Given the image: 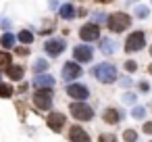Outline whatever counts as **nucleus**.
<instances>
[{
  "mask_svg": "<svg viewBox=\"0 0 152 142\" xmlns=\"http://www.w3.org/2000/svg\"><path fill=\"white\" fill-rule=\"evenodd\" d=\"M0 44H2V48H13L15 46V36L13 34H4L2 38H0Z\"/></svg>",
  "mask_w": 152,
  "mask_h": 142,
  "instance_id": "nucleus-17",
  "label": "nucleus"
},
{
  "mask_svg": "<svg viewBox=\"0 0 152 142\" xmlns=\"http://www.w3.org/2000/svg\"><path fill=\"white\" fill-rule=\"evenodd\" d=\"M148 88H150V86H148V82H140V90H142V92H146Z\"/></svg>",
  "mask_w": 152,
  "mask_h": 142,
  "instance_id": "nucleus-32",
  "label": "nucleus"
},
{
  "mask_svg": "<svg viewBox=\"0 0 152 142\" xmlns=\"http://www.w3.org/2000/svg\"><path fill=\"white\" fill-rule=\"evenodd\" d=\"M148 71H150V73H152V65H150V67H148Z\"/></svg>",
  "mask_w": 152,
  "mask_h": 142,
  "instance_id": "nucleus-33",
  "label": "nucleus"
},
{
  "mask_svg": "<svg viewBox=\"0 0 152 142\" xmlns=\"http://www.w3.org/2000/svg\"><path fill=\"white\" fill-rule=\"evenodd\" d=\"M34 86L36 88H52L54 86V77L48 73H40L38 77H34Z\"/></svg>",
  "mask_w": 152,
  "mask_h": 142,
  "instance_id": "nucleus-13",
  "label": "nucleus"
},
{
  "mask_svg": "<svg viewBox=\"0 0 152 142\" xmlns=\"http://www.w3.org/2000/svg\"><path fill=\"white\" fill-rule=\"evenodd\" d=\"M44 48H46V52H48L50 57H58V54L65 50V40H48V42L44 44Z\"/></svg>",
  "mask_w": 152,
  "mask_h": 142,
  "instance_id": "nucleus-10",
  "label": "nucleus"
},
{
  "mask_svg": "<svg viewBox=\"0 0 152 142\" xmlns=\"http://www.w3.org/2000/svg\"><path fill=\"white\" fill-rule=\"evenodd\" d=\"M79 36H81L83 42L98 40V38H100V27H98L96 23H88V25H83V27L79 29Z\"/></svg>",
  "mask_w": 152,
  "mask_h": 142,
  "instance_id": "nucleus-6",
  "label": "nucleus"
},
{
  "mask_svg": "<svg viewBox=\"0 0 152 142\" xmlns=\"http://www.w3.org/2000/svg\"><path fill=\"white\" fill-rule=\"evenodd\" d=\"M94 19H96V21H106V17H104L102 13H96V15H94Z\"/></svg>",
  "mask_w": 152,
  "mask_h": 142,
  "instance_id": "nucleus-30",
  "label": "nucleus"
},
{
  "mask_svg": "<svg viewBox=\"0 0 152 142\" xmlns=\"http://www.w3.org/2000/svg\"><path fill=\"white\" fill-rule=\"evenodd\" d=\"M123 102H129V104H133V102H135V94H125V96H123Z\"/></svg>",
  "mask_w": 152,
  "mask_h": 142,
  "instance_id": "nucleus-28",
  "label": "nucleus"
},
{
  "mask_svg": "<svg viewBox=\"0 0 152 142\" xmlns=\"http://www.w3.org/2000/svg\"><path fill=\"white\" fill-rule=\"evenodd\" d=\"M94 75H96L100 82H104V84H113V82L117 79V69H115L113 65L102 63V65H96V67H94Z\"/></svg>",
  "mask_w": 152,
  "mask_h": 142,
  "instance_id": "nucleus-2",
  "label": "nucleus"
},
{
  "mask_svg": "<svg viewBox=\"0 0 152 142\" xmlns=\"http://www.w3.org/2000/svg\"><path fill=\"white\" fill-rule=\"evenodd\" d=\"M100 2H110V0H100Z\"/></svg>",
  "mask_w": 152,
  "mask_h": 142,
  "instance_id": "nucleus-34",
  "label": "nucleus"
},
{
  "mask_svg": "<svg viewBox=\"0 0 152 142\" xmlns=\"http://www.w3.org/2000/svg\"><path fill=\"white\" fill-rule=\"evenodd\" d=\"M17 40H19V42H23V44H29V42L34 40V34H31V32H27V29H23V32H19Z\"/></svg>",
  "mask_w": 152,
  "mask_h": 142,
  "instance_id": "nucleus-19",
  "label": "nucleus"
},
{
  "mask_svg": "<svg viewBox=\"0 0 152 142\" xmlns=\"http://www.w3.org/2000/svg\"><path fill=\"white\" fill-rule=\"evenodd\" d=\"M98 142H117V138H115L113 134H102V136L98 138Z\"/></svg>",
  "mask_w": 152,
  "mask_h": 142,
  "instance_id": "nucleus-26",
  "label": "nucleus"
},
{
  "mask_svg": "<svg viewBox=\"0 0 152 142\" xmlns=\"http://www.w3.org/2000/svg\"><path fill=\"white\" fill-rule=\"evenodd\" d=\"M150 142H152V140H150Z\"/></svg>",
  "mask_w": 152,
  "mask_h": 142,
  "instance_id": "nucleus-36",
  "label": "nucleus"
},
{
  "mask_svg": "<svg viewBox=\"0 0 152 142\" xmlns=\"http://www.w3.org/2000/svg\"><path fill=\"white\" fill-rule=\"evenodd\" d=\"M125 69L131 73V71H135V69H137V63H135V61H127V63H125Z\"/></svg>",
  "mask_w": 152,
  "mask_h": 142,
  "instance_id": "nucleus-27",
  "label": "nucleus"
},
{
  "mask_svg": "<svg viewBox=\"0 0 152 142\" xmlns=\"http://www.w3.org/2000/svg\"><path fill=\"white\" fill-rule=\"evenodd\" d=\"M121 86H123V88H129V86H131V79H129V77H125V79L121 82Z\"/></svg>",
  "mask_w": 152,
  "mask_h": 142,
  "instance_id": "nucleus-31",
  "label": "nucleus"
},
{
  "mask_svg": "<svg viewBox=\"0 0 152 142\" xmlns=\"http://www.w3.org/2000/svg\"><path fill=\"white\" fill-rule=\"evenodd\" d=\"M129 25H131V19H129V15H125V13H115V15L108 17V27H110L113 32H123V29H127Z\"/></svg>",
  "mask_w": 152,
  "mask_h": 142,
  "instance_id": "nucleus-3",
  "label": "nucleus"
},
{
  "mask_svg": "<svg viewBox=\"0 0 152 142\" xmlns=\"http://www.w3.org/2000/svg\"><path fill=\"white\" fill-rule=\"evenodd\" d=\"M34 104L40 111H50V107H52V88H38V92L34 94Z\"/></svg>",
  "mask_w": 152,
  "mask_h": 142,
  "instance_id": "nucleus-1",
  "label": "nucleus"
},
{
  "mask_svg": "<svg viewBox=\"0 0 152 142\" xmlns=\"http://www.w3.org/2000/svg\"><path fill=\"white\" fill-rule=\"evenodd\" d=\"M144 44H146L144 34H142V32H133V34H129L127 40H125V50H127V52H135V50H142Z\"/></svg>",
  "mask_w": 152,
  "mask_h": 142,
  "instance_id": "nucleus-5",
  "label": "nucleus"
},
{
  "mask_svg": "<svg viewBox=\"0 0 152 142\" xmlns=\"http://www.w3.org/2000/svg\"><path fill=\"white\" fill-rule=\"evenodd\" d=\"M0 96H2V98L13 96V88H11L9 84H0Z\"/></svg>",
  "mask_w": 152,
  "mask_h": 142,
  "instance_id": "nucleus-21",
  "label": "nucleus"
},
{
  "mask_svg": "<svg viewBox=\"0 0 152 142\" xmlns=\"http://www.w3.org/2000/svg\"><path fill=\"white\" fill-rule=\"evenodd\" d=\"M71 142H90V134L79 127V125H73L71 127Z\"/></svg>",
  "mask_w": 152,
  "mask_h": 142,
  "instance_id": "nucleus-12",
  "label": "nucleus"
},
{
  "mask_svg": "<svg viewBox=\"0 0 152 142\" xmlns=\"http://www.w3.org/2000/svg\"><path fill=\"white\" fill-rule=\"evenodd\" d=\"M46 69H48V61L38 59V61L34 63V71H36V73H42V71H46Z\"/></svg>",
  "mask_w": 152,
  "mask_h": 142,
  "instance_id": "nucleus-20",
  "label": "nucleus"
},
{
  "mask_svg": "<svg viewBox=\"0 0 152 142\" xmlns=\"http://www.w3.org/2000/svg\"><path fill=\"white\" fill-rule=\"evenodd\" d=\"M46 123H48V127L52 132H61L63 125H65V115L63 113H50L48 119H46Z\"/></svg>",
  "mask_w": 152,
  "mask_h": 142,
  "instance_id": "nucleus-9",
  "label": "nucleus"
},
{
  "mask_svg": "<svg viewBox=\"0 0 152 142\" xmlns=\"http://www.w3.org/2000/svg\"><path fill=\"white\" fill-rule=\"evenodd\" d=\"M100 50H102L104 54H113V52H115V42H113V40H102Z\"/></svg>",
  "mask_w": 152,
  "mask_h": 142,
  "instance_id": "nucleus-18",
  "label": "nucleus"
},
{
  "mask_svg": "<svg viewBox=\"0 0 152 142\" xmlns=\"http://www.w3.org/2000/svg\"><path fill=\"white\" fill-rule=\"evenodd\" d=\"M144 115H146V109H144V107H133V109H131V117L144 119Z\"/></svg>",
  "mask_w": 152,
  "mask_h": 142,
  "instance_id": "nucleus-23",
  "label": "nucleus"
},
{
  "mask_svg": "<svg viewBox=\"0 0 152 142\" xmlns=\"http://www.w3.org/2000/svg\"><path fill=\"white\" fill-rule=\"evenodd\" d=\"M79 75H81V67H79L77 63H67V65L63 67V79L71 82V79H75V77H79Z\"/></svg>",
  "mask_w": 152,
  "mask_h": 142,
  "instance_id": "nucleus-11",
  "label": "nucleus"
},
{
  "mask_svg": "<svg viewBox=\"0 0 152 142\" xmlns=\"http://www.w3.org/2000/svg\"><path fill=\"white\" fill-rule=\"evenodd\" d=\"M73 57H75V61H79V63H90L92 57H94V52H92L90 46L81 44V46H75V48H73Z\"/></svg>",
  "mask_w": 152,
  "mask_h": 142,
  "instance_id": "nucleus-8",
  "label": "nucleus"
},
{
  "mask_svg": "<svg viewBox=\"0 0 152 142\" xmlns=\"http://www.w3.org/2000/svg\"><path fill=\"white\" fill-rule=\"evenodd\" d=\"M7 71H9V77H13V79H21L23 77V67H19V65H9Z\"/></svg>",
  "mask_w": 152,
  "mask_h": 142,
  "instance_id": "nucleus-16",
  "label": "nucleus"
},
{
  "mask_svg": "<svg viewBox=\"0 0 152 142\" xmlns=\"http://www.w3.org/2000/svg\"><path fill=\"white\" fill-rule=\"evenodd\" d=\"M123 138H125V142H135V140H137V134H135L133 129H127V132L123 134Z\"/></svg>",
  "mask_w": 152,
  "mask_h": 142,
  "instance_id": "nucleus-25",
  "label": "nucleus"
},
{
  "mask_svg": "<svg viewBox=\"0 0 152 142\" xmlns=\"http://www.w3.org/2000/svg\"><path fill=\"white\" fill-rule=\"evenodd\" d=\"M58 15H61L63 19H73V17H75V9H73V4H63L61 11H58Z\"/></svg>",
  "mask_w": 152,
  "mask_h": 142,
  "instance_id": "nucleus-15",
  "label": "nucleus"
},
{
  "mask_svg": "<svg viewBox=\"0 0 152 142\" xmlns=\"http://www.w3.org/2000/svg\"><path fill=\"white\" fill-rule=\"evenodd\" d=\"M67 94H69L71 98L86 100V98L90 96V90H88L86 86H81V84H69V86H67Z\"/></svg>",
  "mask_w": 152,
  "mask_h": 142,
  "instance_id": "nucleus-7",
  "label": "nucleus"
},
{
  "mask_svg": "<svg viewBox=\"0 0 152 142\" xmlns=\"http://www.w3.org/2000/svg\"><path fill=\"white\" fill-rule=\"evenodd\" d=\"M150 54H152V48H150Z\"/></svg>",
  "mask_w": 152,
  "mask_h": 142,
  "instance_id": "nucleus-35",
  "label": "nucleus"
},
{
  "mask_svg": "<svg viewBox=\"0 0 152 142\" xmlns=\"http://www.w3.org/2000/svg\"><path fill=\"white\" fill-rule=\"evenodd\" d=\"M135 17H137V19H146V17H148V7H144V4L135 7Z\"/></svg>",
  "mask_w": 152,
  "mask_h": 142,
  "instance_id": "nucleus-22",
  "label": "nucleus"
},
{
  "mask_svg": "<svg viewBox=\"0 0 152 142\" xmlns=\"http://www.w3.org/2000/svg\"><path fill=\"white\" fill-rule=\"evenodd\" d=\"M69 111H71V115H73L75 119H79V121H88V119H92V117H94L92 107H90V104H86V102H73Z\"/></svg>",
  "mask_w": 152,
  "mask_h": 142,
  "instance_id": "nucleus-4",
  "label": "nucleus"
},
{
  "mask_svg": "<svg viewBox=\"0 0 152 142\" xmlns=\"http://www.w3.org/2000/svg\"><path fill=\"white\" fill-rule=\"evenodd\" d=\"M11 65V54L9 52H0V67H9Z\"/></svg>",
  "mask_w": 152,
  "mask_h": 142,
  "instance_id": "nucleus-24",
  "label": "nucleus"
},
{
  "mask_svg": "<svg viewBox=\"0 0 152 142\" xmlns=\"http://www.w3.org/2000/svg\"><path fill=\"white\" fill-rule=\"evenodd\" d=\"M144 132L146 134H152V121H146L144 123Z\"/></svg>",
  "mask_w": 152,
  "mask_h": 142,
  "instance_id": "nucleus-29",
  "label": "nucleus"
},
{
  "mask_svg": "<svg viewBox=\"0 0 152 142\" xmlns=\"http://www.w3.org/2000/svg\"><path fill=\"white\" fill-rule=\"evenodd\" d=\"M119 119H121L119 111H115V109H106L104 111V121L106 123H119Z\"/></svg>",
  "mask_w": 152,
  "mask_h": 142,
  "instance_id": "nucleus-14",
  "label": "nucleus"
}]
</instances>
